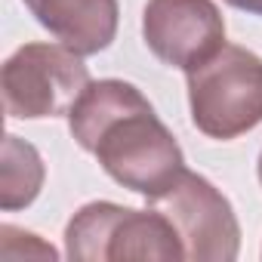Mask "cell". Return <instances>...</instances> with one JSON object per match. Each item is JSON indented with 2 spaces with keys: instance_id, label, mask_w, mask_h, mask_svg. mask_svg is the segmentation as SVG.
Returning a JSON list of instances; mask_svg holds the SVG:
<instances>
[{
  "instance_id": "obj_2",
  "label": "cell",
  "mask_w": 262,
  "mask_h": 262,
  "mask_svg": "<svg viewBox=\"0 0 262 262\" xmlns=\"http://www.w3.org/2000/svg\"><path fill=\"white\" fill-rule=\"evenodd\" d=\"M65 256L74 262L120 259H185L182 241L170 219L148 207L133 210L114 201L83 204L65 225Z\"/></svg>"
},
{
  "instance_id": "obj_1",
  "label": "cell",
  "mask_w": 262,
  "mask_h": 262,
  "mask_svg": "<svg viewBox=\"0 0 262 262\" xmlns=\"http://www.w3.org/2000/svg\"><path fill=\"white\" fill-rule=\"evenodd\" d=\"M65 117L71 139L96 155L99 167L117 185L145 201L161 198L185 173L176 136L136 83L117 77L90 80Z\"/></svg>"
},
{
  "instance_id": "obj_10",
  "label": "cell",
  "mask_w": 262,
  "mask_h": 262,
  "mask_svg": "<svg viewBox=\"0 0 262 262\" xmlns=\"http://www.w3.org/2000/svg\"><path fill=\"white\" fill-rule=\"evenodd\" d=\"M231 10H241L247 16H262V0H222Z\"/></svg>"
},
{
  "instance_id": "obj_11",
  "label": "cell",
  "mask_w": 262,
  "mask_h": 262,
  "mask_svg": "<svg viewBox=\"0 0 262 262\" xmlns=\"http://www.w3.org/2000/svg\"><path fill=\"white\" fill-rule=\"evenodd\" d=\"M256 176H259V185H262V151H259V161H256Z\"/></svg>"
},
{
  "instance_id": "obj_9",
  "label": "cell",
  "mask_w": 262,
  "mask_h": 262,
  "mask_svg": "<svg viewBox=\"0 0 262 262\" xmlns=\"http://www.w3.org/2000/svg\"><path fill=\"white\" fill-rule=\"evenodd\" d=\"M25 256H37V259H59L56 247L40 241V234L34 231H22L16 225H0V256L4 259H22Z\"/></svg>"
},
{
  "instance_id": "obj_3",
  "label": "cell",
  "mask_w": 262,
  "mask_h": 262,
  "mask_svg": "<svg viewBox=\"0 0 262 262\" xmlns=\"http://www.w3.org/2000/svg\"><path fill=\"white\" fill-rule=\"evenodd\" d=\"M188 77L191 123L207 139L231 142L262 123V59L237 43H225Z\"/></svg>"
},
{
  "instance_id": "obj_7",
  "label": "cell",
  "mask_w": 262,
  "mask_h": 262,
  "mask_svg": "<svg viewBox=\"0 0 262 262\" xmlns=\"http://www.w3.org/2000/svg\"><path fill=\"white\" fill-rule=\"evenodd\" d=\"M34 22L77 56H99L117 37V0H22Z\"/></svg>"
},
{
  "instance_id": "obj_4",
  "label": "cell",
  "mask_w": 262,
  "mask_h": 262,
  "mask_svg": "<svg viewBox=\"0 0 262 262\" xmlns=\"http://www.w3.org/2000/svg\"><path fill=\"white\" fill-rule=\"evenodd\" d=\"M90 86L83 56L56 43H25L0 71L4 108L13 120H43L68 114Z\"/></svg>"
},
{
  "instance_id": "obj_5",
  "label": "cell",
  "mask_w": 262,
  "mask_h": 262,
  "mask_svg": "<svg viewBox=\"0 0 262 262\" xmlns=\"http://www.w3.org/2000/svg\"><path fill=\"white\" fill-rule=\"evenodd\" d=\"M176 228L185 259L234 262L241 253V222L231 201L201 173L185 170L161 198L148 201Z\"/></svg>"
},
{
  "instance_id": "obj_8",
  "label": "cell",
  "mask_w": 262,
  "mask_h": 262,
  "mask_svg": "<svg viewBox=\"0 0 262 262\" xmlns=\"http://www.w3.org/2000/svg\"><path fill=\"white\" fill-rule=\"evenodd\" d=\"M43 179L47 167L40 151L31 142L7 133L4 155H0V207L7 213L31 207L43 188Z\"/></svg>"
},
{
  "instance_id": "obj_6",
  "label": "cell",
  "mask_w": 262,
  "mask_h": 262,
  "mask_svg": "<svg viewBox=\"0 0 262 262\" xmlns=\"http://www.w3.org/2000/svg\"><path fill=\"white\" fill-rule=\"evenodd\" d=\"M142 37L155 59L188 74L225 47V19L213 0H148Z\"/></svg>"
}]
</instances>
